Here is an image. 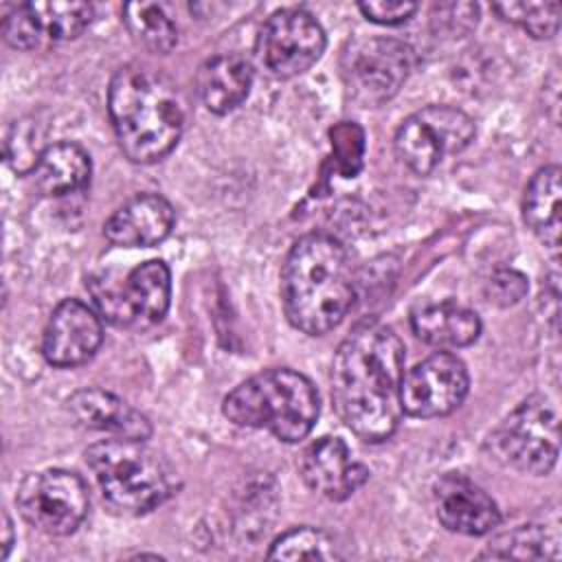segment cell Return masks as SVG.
Segmentation results:
<instances>
[{
    "mask_svg": "<svg viewBox=\"0 0 562 562\" xmlns=\"http://www.w3.org/2000/svg\"><path fill=\"white\" fill-rule=\"evenodd\" d=\"M404 342L380 321L358 323L331 362V402L340 422L362 441L380 443L400 424Z\"/></svg>",
    "mask_w": 562,
    "mask_h": 562,
    "instance_id": "1",
    "label": "cell"
},
{
    "mask_svg": "<svg viewBox=\"0 0 562 562\" xmlns=\"http://www.w3.org/2000/svg\"><path fill=\"white\" fill-rule=\"evenodd\" d=\"M356 301V274L347 248L331 235L294 241L281 270V303L292 327L323 336L338 327Z\"/></svg>",
    "mask_w": 562,
    "mask_h": 562,
    "instance_id": "2",
    "label": "cell"
},
{
    "mask_svg": "<svg viewBox=\"0 0 562 562\" xmlns=\"http://www.w3.org/2000/svg\"><path fill=\"white\" fill-rule=\"evenodd\" d=\"M4 542H2V558H7V553H9V547H11V542H13V529H11V520H9V516L4 514Z\"/></svg>",
    "mask_w": 562,
    "mask_h": 562,
    "instance_id": "32",
    "label": "cell"
},
{
    "mask_svg": "<svg viewBox=\"0 0 562 562\" xmlns=\"http://www.w3.org/2000/svg\"><path fill=\"white\" fill-rule=\"evenodd\" d=\"M299 474L310 490L329 501L349 498L369 479L367 465L351 459L340 437H321L305 446L299 457Z\"/></svg>",
    "mask_w": 562,
    "mask_h": 562,
    "instance_id": "15",
    "label": "cell"
},
{
    "mask_svg": "<svg viewBox=\"0 0 562 562\" xmlns=\"http://www.w3.org/2000/svg\"><path fill=\"white\" fill-rule=\"evenodd\" d=\"M558 536L547 533L540 525H520L507 533L496 536L481 558H558Z\"/></svg>",
    "mask_w": 562,
    "mask_h": 562,
    "instance_id": "23",
    "label": "cell"
},
{
    "mask_svg": "<svg viewBox=\"0 0 562 562\" xmlns=\"http://www.w3.org/2000/svg\"><path fill=\"white\" fill-rule=\"evenodd\" d=\"M222 411L235 426L263 428L285 443H296L312 432L321 406L310 378L281 367L237 384L224 397Z\"/></svg>",
    "mask_w": 562,
    "mask_h": 562,
    "instance_id": "4",
    "label": "cell"
},
{
    "mask_svg": "<svg viewBox=\"0 0 562 562\" xmlns=\"http://www.w3.org/2000/svg\"><path fill=\"white\" fill-rule=\"evenodd\" d=\"M492 9L536 40H549L560 26V2H496Z\"/></svg>",
    "mask_w": 562,
    "mask_h": 562,
    "instance_id": "26",
    "label": "cell"
},
{
    "mask_svg": "<svg viewBox=\"0 0 562 562\" xmlns=\"http://www.w3.org/2000/svg\"><path fill=\"white\" fill-rule=\"evenodd\" d=\"M325 44L321 22L307 9L288 7L263 22L255 53L270 75L290 79L310 70L321 59Z\"/></svg>",
    "mask_w": 562,
    "mask_h": 562,
    "instance_id": "11",
    "label": "cell"
},
{
    "mask_svg": "<svg viewBox=\"0 0 562 562\" xmlns=\"http://www.w3.org/2000/svg\"><path fill=\"white\" fill-rule=\"evenodd\" d=\"M413 334L439 349L472 345L481 334V318L470 307L454 301L424 303L411 314Z\"/></svg>",
    "mask_w": 562,
    "mask_h": 562,
    "instance_id": "19",
    "label": "cell"
},
{
    "mask_svg": "<svg viewBox=\"0 0 562 562\" xmlns=\"http://www.w3.org/2000/svg\"><path fill=\"white\" fill-rule=\"evenodd\" d=\"M470 389L465 364L448 351H437L402 375V413L419 419L450 415L461 406Z\"/></svg>",
    "mask_w": 562,
    "mask_h": 562,
    "instance_id": "12",
    "label": "cell"
},
{
    "mask_svg": "<svg viewBox=\"0 0 562 562\" xmlns=\"http://www.w3.org/2000/svg\"><path fill=\"white\" fill-rule=\"evenodd\" d=\"M176 211L158 193H140L121 204L103 224V235L121 248H149L160 244L173 228Z\"/></svg>",
    "mask_w": 562,
    "mask_h": 562,
    "instance_id": "16",
    "label": "cell"
},
{
    "mask_svg": "<svg viewBox=\"0 0 562 562\" xmlns=\"http://www.w3.org/2000/svg\"><path fill=\"white\" fill-rule=\"evenodd\" d=\"M198 97L213 114H228L250 94L252 66L237 53H224L206 59L195 77Z\"/></svg>",
    "mask_w": 562,
    "mask_h": 562,
    "instance_id": "18",
    "label": "cell"
},
{
    "mask_svg": "<svg viewBox=\"0 0 562 562\" xmlns=\"http://www.w3.org/2000/svg\"><path fill=\"white\" fill-rule=\"evenodd\" d=\"M525 294H527V279H525V274H520L518 270H512V268L496 270L485 285L487 301L494 305H501V307L518 303Z\"/></svg>",
    "mask_w": 562,
    "mask_h": 562,
    "instance_id": "30",
    "label": "cell"
},
{
    "mask_svg": "<svg viewBox=\"0 0 562 562\" xmlns=\"http://www.w3.org/2000/svg\"><path fill=\"white\" fill-rule=\"evenodd\" d=\"M331 149L336 169L342 178H353L362 167L364 156V132L353 121H340L331 127Z\"/></svg>",
    "mask_w": 562,
    "mask_h": 562,
    "instance_id": "27",
    "label": "cell"
},
{
    "mask_svg": "<svg viewBox=\"0 0 562 562\" xmlns=\"http://www.w3.org/2000/svg\"><path fill=\"white\" fill-rule=\"evenodd\" d=\"M474 132V121L463 110L428 105L402 121L393 145L402 165L419 176H428L446 156L465 149Z\"/></svg>",
    "mask_w": 562,
    "mask_h": 562,
    "instance_id": "9",
    "label": "cell"
},
{
    "mask_svg": "<svg viewBox=\"0 0 562 562\" xmlns=\"http://www.w3.org/2000/svg\"><path fill=\"white\" fill-rule=\"evenodd\" d=\"M66 411L79 428L108 432L112 437L147 441L151 437L149 419L132 408L119 395L103 389H81L66 400Z\"/></svg>",
    "mask_w": 562,
    "mask_h": 562,
    "instance_id": "17",
    "label": "cell"
},
{
    "mask_svg": "<svg viewBox=\"0 0 562 562\" xmlns=\"http://www.w3.org/2000/svg\"><path fill=\"white\" fill-rule=\"evenodd\" d=\"M560 176L562 171L558 165L540 167L531 176L522 198L525 224L553 252H558L560 248V195H562Z\"/></svg>",
    "mask_w": 562,
    "mask_h": 562,
    "instance_id": "20",
    "label": "cell"
},
{
    "mask_svg": "<svg viewBox=\"0 0 562 562\" xmlns=\"http://www.w3.org/2000/svg\"><path fill=\"white\" fill-rule=\"evenodd\" d=\"M270 560H336L340 558L329 533L316 527H294L281 533L268 551Z\"/></svg>",
    "mask_w": 562,
    "mask_h": 562,
    "instance_id": "25",
    "label": "cell"
},
{
    "mask_svg": "<svg viewBox=\"0 0 562 562\" xmlns=\"http://www.w3.org/2000/svg\"><path fill=\"white\" fill-rule=\"evenodd\" d=\"M2 37L9 46L20 48V50H29L40 44L42 33H40L37 20L33 15L31 2L15 4L2 15Z\"/></svg>",
    "mask_w": 562,
    "mask_h": 562,
    "instance_id": "29",
    "label": "cell"
},
{
    "mask_svg": "<svg viewBox=\"0 0 562 562\" xmlns=\"http://www.w3.org/2000/svg\"><path fill=\"white\" fill-rule=\"evenodd\" d=\"M42 37L50 42L75 40L92 22L94 9L88 2H31Z\"/></svg>",
    "mask_w": 562,
    "mask_h": 562,
    "instance_id": "24",
    "label": "cell"
},
{
    "mask_svg": "<svg viewBox=\"0 0 562 562\" xmlns=\"http://www.w3.org/2000/svg\"><path fill=\"white\" fill-rule=\"evenodd\" d=\"M33 173L37 189L44 195H68L88 187L92 162L81 145L72 140H59L46 145Z\"/></svg>",
    "mask_w": 562,
    "mask_h": 562,
    "instance_id": "21",
    "label": "cell"
},
{
    "mask_svg": "<svg viewBox=\"0 0 562 562\" xmlns=\"http://www.w3.org/2000/svg\"><path fill=\"white\" fill-rule=\"evenodd\" d=\"M108 114L125 158L162 160L180 140L184 105L173 81L143 64L121 66L108 86Z\"/></svg>",
    "mask_w": 562,
    "mask_h": 562,
    "instance_id": "3",
    "label": "cell"
},
{
    "mask_svg": "<svg viewBox=\"0 0 562 562\" xmlns=\"http://www.w3.org/2000/svg\"><path fill=\"white\" fill-rule=\"evenodd\" d=\"M101 342V316L79 299H64L50 312L44 327L42 356L59 369L79 367L97 353Z\"/></svg>",
    "mask_w": 562,
    "mask_h": 562,
    "instance_id": "13",
    "label": "cell"
},
{
    "mask_svg": "<svg viewBox=\"0 0 562 562\" xmlns=\"http://www.w3.org/2000/svg\"><path fill=\"white\" fill-rule=\"evenodd\" d=\"M358 9L369 22L393 26V24H402V22L411 20L413 13L417 11V2H408V0H369V2H360Z\"/></svg>",
    "mask_w": 562,
    "mask_h": 562,
    "instance_id": "31",
    "label": "cell"
},
{
    "mask_svg": "<svg viewBox=\"0 0 562 562\" xmlns=\"http://www.w3.org/2000/svg\"><path fill=\"white\" fill-rule=\"evenodd\" d=\"M490 452L527 474H549L558 461L560 424L549 397L536 393L522 400L490 435Z\"/></svg>",
    "mask_w": 562,
    "mask_h": 562,
    "instance_id": "7",
    "label": "cell"
},
{
    "mask_svg": "<svg viewBox=\"0 0 562 562\" xmlns=\"http://www.w3.org/2000/svg\"><path fill=\"white\" fill-rule=\"evenodd\" d=\"M88 290L99 314L116 327L147 329L162 321L171 299V272L165 261L149 259L134 266L123 279L90 277Z\"/></svg>",
    "mask_w": 562,
    "mask_h": 562,
    "instance_id": "6",
    "label": "cell"
},
{
    "mask_svg": "<svg viewBox=\"0 0 562 562\" xmlns=\"http://www.w3.org/2000/svg\"><path fill=\"white\" fill-rule=\"evenodd\" d=\"M37 125H33L31 121L24 123H15L11 127V132L7 134L4 140V156L7 162L15 169V171H33L42 151L46 147H42V143L37 140Z\"/></svg>",
    "mask_w": 562,
    "mask_h": 562,
    "instance_id": "28",
    "label": "cell"
},
{
    "mask_svg": "<svg viewBox=\"0 0 562 562\" xmlns=\"http://www.w3.org/2000/svg\"><path fill=\"white\" fill-rule=\"evenodd\" d=\"M432 496L439 522L452 533L485 536L501 525V509L494 498L465 474H443L435 483Z\"/></svg>",
    "mask_w": 562,
    "mask_h": 562,
    "instance_id": "14",
    "label": "cell"
},
{
    "mask_svg": "<svg viewBox=\"0 0 562 562\" xmlns=\"http://www.w3.org/2000/svg\"><path fill=\"white\" fill-rule=\"evenodd\" d=\"M86 463L103 501L119 514H147L176 492L173 468L138 439L97 441L86 450Z\"/></svg>",
    "mask_w": 562,
    "mask_h": 562,
    "instance_id": "5",
    "label": "cell"
},
{
    "mask_svg": "<svg viewBox=\"0 0 562 562\" xmlns=\"http://www.w3.org/2000/svg\"><path fill=\"white\" fill-rule=\"evenodd\" d=\"M20 516L42 533L68 536L88 514L90 496L77 472L50 468L29 474L15 494Z\"/></svg>",
    "mask_w": 562,
    "mask_h": 562,
    "instance_id": "10",
    "label": "cell"
},
{
    "mask_svg": "<svg viewBox=\"0 0 562 562\" xmlns=\"http://www.w3.org/2000/svg\"><path fill=\"white\" fill-rule=\"evenodd\" d=\"M413 48L395 37H362L349 42L340 70L349 97L362 108L393 99L413 70Z\"/></svg>",
    "mask_w": 562,
    "mask_h": 562,
    "instance_id": "8",
    "label": "cell"
},
{
    "mask_svg": "<svg viewBox=\"0 0 562 562\" xmlns=\"http://www.w3.org/2000/svg\"><path fill=\"white\" fill-rule=\"evenodd\" d=\"M123 22L134 40L154 53H169L178 44L176 22L160 2H127Z\"/></svg>",
    "mask_w": 562,
    "mask_h": 562,
    "instance_id": "22",
    "label": "cell"
}]
</instances>
